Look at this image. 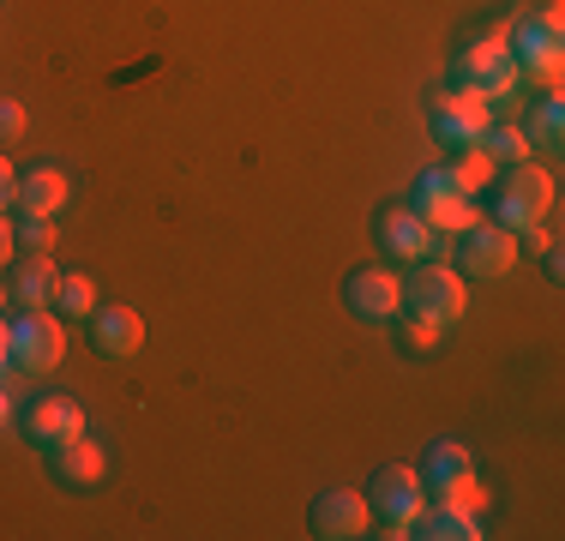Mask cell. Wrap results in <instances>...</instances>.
Masks as SVG:
<instances>
[{
    "label": "cell",
    "mask_w": 565,
    "mask_h": 541,
    "mask_svg": "<svg viewBox=\"0 0 565 541\" xmlns=\"http://www.w3.org/2000/svg\"><path fill=\"white\" fill-rule=\"evenodd\" d=\"M565 12L547 0L535 19H511L505 24V49L518 61V78L535 91H559V66H565Z\"/></svg>",
    "instance_id": "cell-1"
},
{
    "label": "cell",
    "mask_w": 565,
    "mask_h": 541,
    "mask_svg": "<svg viewBox=\"0 0 565 541\" xmlns=\"http://www.w3.org/2000/svg\"><path fill=\"white\" fill-rule=\"evenodd\" d=\"M451 73H457V85H463V91L488 97L493 115H500V108H511V103H518V91H523L518 61H511V49H505V24H500V31H488L481 43H469L463 54H457Z\"/></svg>",
    "instance_id": "cell-2"
},
{
    "label": "cell",
    "mask_w": 565,
    "mask_h": 541,
    "mask_svg": "<svg viewBox=\"0 0 565 541\" xmlns=\"http://www.w3.org/2000/svg\"><path fill=\"white\" fill-rule=\"evenodd\" d=\"M415 216H422L434 235H469V229L481 223V211H476V193L463 187V174L457 169H427L422 181H415Z\"/></svg>",
    "instance_id": "cell-3"
},
{
    "label": "cell",
    "mask_w": 565,
    "mask_h": 541,
    "mask_svg": "<svg viewBox=\"0 0 565 541\" xmlns=\"http://www.w3.org/2000/svg\"><path fill=\"white\" fill-rule=\"evenodd\" d=\"M367 506L385 518V535H392V541L415 535V523H422V511H427V481H422V469L385 464L380 476H373V499H367Z\"/></svg>",
    "instance_id": "cell-4"
},
{
    "label": "cell",
    "mask_w": 565,
    "mask_h": 541,
    "mask_svg": "<svg viewBox=\"0 0 565 541\" xmlns=\"http://www.w3.org/2000/svg\"><path fill=\"white\" fill-rule=\"evenodd\" d=\"M554 211V174L535 169L530 157L523 162H505V193H500V229L511 235H530L542 216Z\"/></svg>",
    "instance_id": "cell-5"
},
{
    "label": "cell",
    "mask_w": 565,
    "mask_h": 541,
    "mask_svg": "<svg viewBox=\"0 0 565 541\" xmlns=\"http://www.w3.org/2000/svg\"><path fill=\"white\" fill-rule=\"evenodd\" d=\"M403 307H409V314L439 319V325H451V319H463L469 289H463V277H457L446 259H422V265H415V277H403Z\"/></svg>",
    "instance_id": "cell-6"
},
{
    "label": "cell",
    "mask_w": 565,
    "mask_h": 541,
    "mask_svg": "<svg viewBox=\"0 0 565 541\" xmlns=\"http://www.w3.org/2000/svg\"><path fill=\"white\" fill-rule=\"evenodd\" d=\"M66 356L61 319H49V307H24V319H12V368L24 373H55Z\"/></svg>",
    "instance_id": "cell-7"
},
{
    "label": "cell",
    "mask_w": 565,
    "mask_h": 541,
    "mask_svg": "<svg viewBox=\"0 0 565 541\" xmlns=\"http://www.w3.org/2000/svg\"><path fill=\"white\" fill-rule=\"evenodd\" d=\"M380 241H385V253H392V259H409V265H422V259H446V253L457 247L451 235H434V229H427L409 205H397V211H385V216H380Z\"/></svg>",
    "instance_id": "cell-8"
},
{
    "label": "cell",
    "mask_w": 565,
    "mask_h": 541,
    "mask_svg": "<svg viewBox=\"0 0 565 541\" xmlns=\"http://www.w3.org/2000/svg\"><path fill=\"white\" fill-rule=\"evenodd\" d=\"M343 301H349V314L367 319V325L403 319V277H397V270H385V265H367V270L349 277Z\"/></svg>",
    "instance_id": "cell-9"
},
{
    "label": "cell",
    "mask_w": 565,
    "mask_h": 541,
    "mask_svg": "<svg viewBox=\"0 0 565 541\" xmlns=\"http://www.w3.org/2000/svg\"><path fill=\"white\" fill-rule=\"evenodd\" d=\"M488 120H493V103L476 97V91H463V85H451L434 97V132L446 145H476L481 132H488Z\"/></svg>",
    "instance_id": "cell-10"
},
{
    "label": "cell",
    "mask_w": 565,
    "mask_h": 541,
    "mask_svg": "<svg viewBox=\"0 0 565 541\" xmlns=\"http://www.w3.org/2000/svg\"><path fill=\"white\" fill-rule=\"evenodd\" d=\"M457 259H463L469 277H505L511 265H518V235L500 223H476L469 235H457Z\"/></svg>",
    "instance_id": "cell-11"
},
{
    "label": "cell",
    "mask_w": 565,
    "mask_h": 541,
    "mask_svg": "<svg viewBox=\"0 0 565 541\" xmlns=\"http://www.w3.org/2000/svg\"><path fill=\"white\" fill-rule=\"evenodd\" d=\"M373 530V506L361 494H349V487H331V494L313 499V535L326 541H355Z\"/></svg>",
    "instance_id": "cell-12"
},
{
    "label": "cell",
    "mask_w": 565,
    "mask_h": 541,
    "mask_svg": "<svg viewBox=\"0 0 565 541\" xmlns=\"http://www.w3.org/2000/svg\"><path fill=\"white\" fill-rule=\"evenodd\" d=\"M66 199H73V181H66V169H55V162H36V169L19 174V205L24 216H55Z\"/></svg>",
    "instance_id": "cell-13"
},
{
    "label": "cell",
    "mask_w": 565,
    "mask_h": 541,
    "mask_svg": "<svg viewBox=\"0 0 565 541\" xmlns=\"http://www.w3.org/2000/svg\"><path fill=\"white\" fill-rule=\"evenodd\" d=\"M90 343H97V356L120 361L145 343V319L132 307H90Z\"/></svg>",
    "instance_id": "cell-14"
},
{
    "label": "cell",
    "mask_w": 565,
    "mask_h": 541,
    "mask_svg": "<svg viewBox=\"0 0 565 541\" xmlns=\"http://www.w3.org/2000/svg\"><path fill=\"white\" fill-rule=\"evenodd\" d=\"M78 433H85V410H78L73 397H36L31 403V439L43 445V452L78 439Z\"/></svg>",
    "instance_id": "cell-15"
},
{
    "label": "cell",
    "mask_w": 565,
    "mask_h": 541,
    "mask_svg": "<svg viewBox=\"0 0 565 541\" xmlns=\"http://www.w3.org/2000/svg\"><path fill=\"white\" fill-rule=\"evenodd\" d=\"M55 476L66 487H103V476H109V452H103L90 433H78V439L55 445Z\"/></svg>",
    "instance_id": "cell-16"
},
{
    "label": "cell",
    "mask_w": 565,
    "mask_h": 541,
    "mask_svg": "<svg viewBox=\"0 0 565 541\" xmlns=\"http://www.w3.org/2000/svg\"><path fill=\"white\" fill-rule=\"evenodd\" d=\"M415 535H434V541H481V518L476 511H457V506H439V499H427L422 523H415Z\"/></svg>",
    "instance_id": "cell-17"
},
{
    "label": "cell",
    "mask_w": 565,
    "mask_h": 541,
    "mask_svg": "<svg viewBox=\"0 0 565 541\" xmlns=\"http://www.w3.org/2000/svg\"><path fill=\"white\" fill-rule=\"evenodd\" d=\"M55 289H61V270H55L49 253H31V259L19 265V277H12V295H19L24 307H49Z\"/></svg>",
    "instance_id": "cell-18"
},
{
    "label": "cell",
    "mask_w": 565,
    "mask_h": 541,
    "mask_svg": "<svg viewBox=\"0 0 565 541\" xmlns=\"http://www.w3.org/2000/svg\"><path fill=\"white\" fill-rule=\"evenodd\" d=\"M469 469H476L469 445H457V439H434V445H427V464H422V481H427V494H439L446 481L469 476Z\"/></svg>",
    "instance_id": "cell-19"
},
{
    "label": "cell",
    "mask_w": 565,
    "mask_h": 541,
    "mask_svg": "<svg viewBox=\"0 0 565 541\" xmlns=\"http://www.w3.org/2000/svg\"><path fill=\"white\" fill-rule=\"evenodd\" d=\"M476 145L493 162H523V157H530V132H523L518 120H488V132H481Z\"/></svg>",
    "instance_id": "cell-20"
},
{
    "label": "cell",
    "mask_w": 565,
    "mask_h": 541,
    "mask_svg": "<svg viewBox=\"0 0 565 541\" xmlns=\"http://www.w3.org/2000/svg\"><path fill=\"white\" fill-rule=\"evenodd\" d=\"M55 307H61L66 319H90V307H97V283H90V277H78V270H61Z\"/></svg>",
    "instance_id": "cell-21"
},
{
    "label": "cell",
    "mask_w": 565,
    "mask_h": 541,
    "mask_svg": "<svg viewBox=\"0 0 565 541\" xmlns=\"http://www.w3.org/2000/svg\"><path fill=\"white\" fill-rule=\"evenodd\" d=\"M530 145H559V132H565V103H559V91H547L542 103H535V115H530Z\"/></svg>",
    "instance_id": "cell-22"
},
{
    "label": "cell",
    "mask_w": 565,
    "mask_h": 541,
    "mask_svg": "<svg viewBox=\"0 0 565 541\" xmlns=\"http://www.w3.org/2000/svg\"><path fill=\"white\" fill-rule=\"evenodd\" d=\"M457 174H463V187L469 193H481V187L493 181V174H500V162H493L488 151H481V145H457V162H451Z\"/></svg>",
    "instance_id": "cell-23"
},
{
    "label": "cell",
    "mask_w": 565,
    "mask_h": 541,
    "mask_svg": "<svg viewBox=\"0 0 565 541\" xmlns=\"http://www.w3.org/2000/svg\"><path fill=\"white\" fill-rule=\"evenodd\" d=\"M434 499H439V506H457V511H476V518L488 511V487L476 481V469H469V476H457V481H446Z\"/></svg>",
    "instance_id": "cell-24"
},
{
    "label": "cell",
    "mask_w": 565,
    "mask_h": 541,
    "mask_svg": "<svg viewBox=\"0 0 565 541\" xmlns=\"http://www.w3.org/2000/svg\"><path fill=\"white\" fill-rule=\"evenodd\" d=\"M403 314H409V307H403ZM403 343H409V356H434V349L446 343V325L427 319V314H409L403 319Z\"/></svg>",
    "instance_id": "cell-25"
},
{
    "label": "cell",
    "mask_w": 565,
    "mask_h": 541,
    "mask_svg": "<svg viewBox=\"0 0 565 541\" xmlns=\"http://www.w3.org/2000/svg\"><path fill=\"white\" fill-rule=\"evenodd\" d=\"M55 241H61L55 216H24L19 223V247L24 253H55Z\"/></svg>",
    "instance_id": "cell-26"
},
{
    "label": "cell",
    "mask_w": 565,
    "mask_h": 541,
    "mask_svg": "<svg viewBox=\"0 0 565 541\" xmlns=\"http://www.w3.org/2000/svg\"><path fill=\"white\" fill-rule=\"evenodd\" d=\"M24 127H31V115H24L19 97H0V145L24 139Z\"/></svg>",
    "instance_id": "cell-27"
},
{
    "label": "cell",
    "mask_w": 565,
    "mask_h": 541,
    "mask_svg": "<svg viewBox=\"0 0 565 541\" xmlns=\"http://www.w3.org/2000/svg\"><path fill=\"white\" fill-rule=\"evenodd\" d=\"M19 199V174H12V162H7V151H0V211Z\"/></svg>",
    "instance_id": "cell-28"
},
{
    "label": "cell",
    "mask_w": 565,
    "mask_h": 541,
    "mask_svg": "<svg viewBox=\"0 0 565 541\" xmlns=\"http://www.w3.org/2000/svg\"><path fill=\"white\" fill-rule=\"evenodd\" d=\"M12 253H19V229H12V223H7V211H0V265H7Z\"/></svg>",
    "instance_id": "cell-29"
},
{
    "label": "cell",
    "mask_w": 565,
    "mask_h": 541,
    "mask_svg": "<svg viewBox=\"0 0 565 541\" xmlns=\"http://www.w3.org/2000/svg\"><path fill=\"white\" fill-rule=\"evenodd\" d=\"M7 368H12V325L0 319V385H7Z\"/></svg>",
    "instance_id": "cell-30"
},
{
    "label": "cell",
    "mask_w": 565,
    "mask_h": 541,
    "mask_svg": "<svg viewBox=\"0 0 565 541\" xmlns=\"http://www.w3.org/2000/svg\"><path fill=\"white\" fill-rule=\"evenodd\" d=\"M7 415H12V397H7V391H0V427H7Z\"/></svg>",
    "instance_id": "cell-31"
},
{
    "label": "cell",
    "mask_w": 565,
    "mask_h": 541,
    "mask_svg": "<svg viewBox=\"0 0 565 541\" xmlns=\"http://www.w3.org/2000/svg\"><path fill=\"white\" fill-rule=\"evenodd\" d=\"M7 295H12V289H7V283H0V301H7Z\"/></svg>",
    "instance_id": "cell-32"
}]
</instances>
